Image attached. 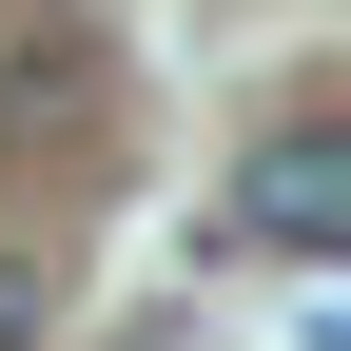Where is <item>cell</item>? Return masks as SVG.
<instances>
[{
    "label": "cell",
    "instance_id": "obj_3",
    "mask_svg": "<svg viewBox=\"0 0 351 351\" xmlns=\"http://www.w3.org/2000/svg\"><path fill=\"white\" fill-rule=\"evenodd\" d=\"M117 351H195V332H117Z\"/></svg>",
    "mask_w": 351,
    "mask_h": 351
},
{
    "label": "cell",
    "instance_id": "obj_2",
    "mask_svg": "<svg viewBox=\"0 0 351 351\" xmlns=\"http://www.w3.org/2000/svg\"><path fill=\"white\" fill-rule=\"evenodd\" d=\"M39 332H59V274H39V254L0 234V351H39Z\"/></svg>",
    "mask_w": 351,
    "mask_h": 351
},
{
    "label": "cell",
    "instance_id": "obj_1",
    "mask_svg": "<svg viewBox=\"0 0 351 351\" xmlns=\"http://www.w3.org/2000/svg\"><path fill=\"white\" fill-rule=\"evenodd\" d=\"M234 234H254V254H293V274L351 234V137H332V117H274V137H254V176H234Z\"/></svg>",
    "mask_w": 351,
    "mask_h": 351
}]
</instances>
